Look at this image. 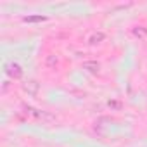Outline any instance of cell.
<instances>
[{
	"instance_id": "6da1fadb",
	"label": "cell",
	"mask_w": 147,
	"mask_h": 147,
	"mask_svg": "<svg viewBox=\"0 0 147 147\" xmlns=\"http://www.w3.org/2000/svg\"><path fill=\"white\" fill-rule=\"evenodd\" d=\"M5 75L12 80H21L23 78V67L18 62H7L5 64Z\"/></svg>"
},
{
	"instance_id": "7a4b0ae2",
	"label": "cell",
	"mask_w": 147,
	"mask_h": 147,
	"mask_svg": "<svg viewBox=\"0 0 147 147\" xmlns=\"http://www.w3.org/2000/svg\"><path fill=\"white\" fill-rule=\"evenodd\" d=\"M23 111H24L26 116H30V118H33V119H43V118L50 119V116H49L47 113H43V111H40V109H35V107H31V106H26V104H23Z\"/></svg>"
},
{
	"instance_id": "277c9868",
	"label": "cell",
	"mask_w": 147,
	"mask_h": 147,
	"mask_svg": "<svg viewBox=\"0 0 147 147\" xmlns=\"http://www.w3.org/2000/svg\"><path fill=\"white\" fill-rule=\"evenodd\" d=\"M83 69H85V71H88L90 75H99V71H100V64H99L97 61H94V59H90V61H83Z\"/></svg>"
},
{
	"instance_id": "ba28073f",
	"label": "cell",
	"mask_w": 147,
	"mask_h": 147,
	"mask_svg": "<svg viewBox=\"0 0 147 147\" xmlns=\"http://www.w3.org/2000/svg\"><path fill=\"white\" fill-rule=\"evenodd\" d=\"M47 18L45 16H42V14H38V16H26V18H23V21L24 23H42V21H45Z\"/></svg>"
},
{
	"instance_id": "9c48e42d",
	"label": "cell",
	"mask_w": 147,
	"mask_h": 147,
	"mask_svg": "<svg viewBox=\"0 0 147 147\" xmlns=\"http://www.w3.org/2000/svg\"><path fill=\"white\" fill-rule=\"evenodd\" d=\"M107 106H109V107H111V109H116V111H119V109H121V106H123V104H121V102H119V100H109V102H107Z\"/></svg>"
},
{
	"instance_id": "5b68a950",
	"label": "cell",
	"mask_w": 147,
	"mask_h": 147,
	"mask_svg": "<svg viewBox=\"0 0 147 147\" xmlns=\"http://www.w3.org/2000/svg\"><path fill=\"white\" fill-rule=\"evenodd\" d=\"M59 62H61V59H59L57 54H49V55L45 57V66H47L49 69H57V67H59Z\"/></svg>"
},
{
	"instance_id": "8992f818",
	"label": "cell",
	"mask_w": 147,
	"mask_h": 147,
	"mask_svg": "<svg viewBox=\"0 0 147 147\" xmlns=\"http://www.w3.org/2000/svg\"><path fill=\"white\" fill-rule=\"evenodd\" d=\"M106 40V35L102 33V31H94L90 36H88V45H99V43H102Z\"/></svg>"
},
{
	"instance_id": "3957f363",
	"label": "cell",
	"mask_w": 147,
	"mask_h": 147,
	"mask_svg": "<svg viewBox=\"0 0 147 147\" xmlns=\"http://www.w3.org/2000/svg\"><path fill=\"white\" fill-rule=\"evenodd\" d=\"M23 90H24L30 97H35V95L38 94V90H40V83H38L36 80H26V82L23 83Z\"/></svg>"
},
{
	"instance_id": "52a82bcc",
	"label": "cell",
	"mask_w": 147,
	"mask_h": 147,
	"mask_svg": "<svg viewBox=\"0 0 147 147\" xmlns=\"http://www.w3.org/2000/svg\"><path fill=\"white\" fill-rule=\"evenodd\" d=\"M131 35H133L135 38H138V40H144V38L147 36V26H144V24L133 26V28H131Z\"/></svg>"
}]
</instances>
